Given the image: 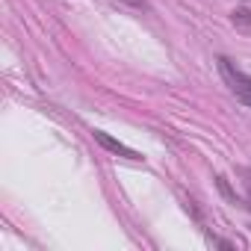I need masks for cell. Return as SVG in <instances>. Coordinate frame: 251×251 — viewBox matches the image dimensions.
I'll use <instances>...</instances> for the list:
<instances>
[{"label":"cell","instance_id":"277c9868","mask_svg":"<svg viewBox=\"0 0 251 251\" xmlns=\"http://www.w3.org/2000/svg\"><path fill=\"white\" fill-rule=\"evenodd\" d=\"M121 3H127V6H136V9H148L145 0H121Z\"/></svg>","mask_w":251,"mask_h":251},{"label":"cell","instance_id":"7a4b0ae2","mask_svg":"<svg viewBox=\"0 0 251 251\" xmlns=\"http://www.w3.org/2000/svg\"><path fill=\"white\" fill-rule=\"evenodd\" d=\"M95 142H100L106 151H112V154H118V157H124V160H130V163H142V154H139V151L127 148L124 142L112 139V136H109V133H103V130H95Z\"/></svg>","mask_w":251,"mask_h":251},{"label":"cell","instance_id":"6da1fadb","mask_svg":"<svg viewBox=\"0 0 251 251\" xmlns=\"http://www.w3.org/2000/svg\"><path fill=\"white\" fill-rule=\"evenodd\" d=\"M216 62H219V74H222L225 86H227L245 106H251V77H248L242 68H236V62H230L227 56H219Z\"/></svg>","mask_w":251,"mask_h":251},{"label":"cell","instance_id":"5b68a950","mask_svg":"<svg viewBox=\"0 0 251 251\" xmlns=\"http://www.w3.org/2000/svg\"><path fill=\"white\" fill-rule=\"evenodd\" d=\"M210 242L219 245V248H233V242H227V239H216V236H210Z\"/></svg>","mask_w":251,"mask_h":251},{"label":"cell","instance_id":"3957f363","mask_svg":"<svg viewBox=\"0 0 251 251\" xmlns=\"http://www.w3.org/2000/svg\"><path fill=\"white\" fill-rule=\"evenodd\" d=\"M230 21H233L236 30H251V9H236L230 15Z\"/></svg>","mask_w":251,"mask_h":251}]
</instances>
